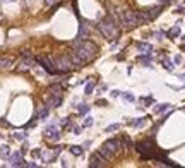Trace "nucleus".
<instances>
[{
  "instance_id": "16",
  "label": "nucleus",
  "mask_w": 185,
  "mask_h": 168,
  "mask_svg": "<svg viewBox=\"0 0 185 168\" xmlns=\"http://www.w3.org/2000/svg\"><path fill=\"white\" fill-rule=\"evenodd\" d=\"M120 94H122L120 91H113V93H111V96H113V98H117V96H120Z\"/></svg>"
},
{
  "instance_id": "13",
  "label": "nucleus",
  "mask_w": 185,
  "mask_h": 168,
  "mask_svg": "<svg viewBox=\"0 0 185 168\" xmlns=\"http://www.w3.org/2000/svg\"><path fill=\"white\" fill-rule=\"evenodd\" d=\"M92 88H94V84H92V82H91V84H89V86L86 88V93L89 94V93H91V91H92Z\"/></svg>"
},
{
  "instance_id": "12",
  "label": "nucleus",
  "mask_w": 185,
  "mask_h": 168,
  "mask_svg": "<svg viewBox=\"0 0 185 168\" xmlns=\"http://www.w3.org/2000/svg\"><path fill=\"white\" fill-rule=\"evenodd\" d=\"M118 129V124H113V125H110L108 129H106V132H111V131H117Z\"/></svg>"
},
{
  "instance_id": "8",
  "label": "nucleus",
  "mask_w": 185,
  "mask_h": 168,
  "mask_svg": "<svg viewBox=\"0 0 185 168\" xmlns=\"http://www.w3.org/2000/svg\"><path fill=\"white\" fill-rule=\"evenodd\" d=\"M161 64H163V67H165L166 71H173V62H170L168 58H163V60H161Z\"/></svg>"
},
{
  "instance_id": "4",
  "label": "nucleus",
  "mask_w": 185,
  "mask_h": 168,
  "mask_svg": "<svg viewBox=\"0 0 185 168\" xmlns=\"http://www.w3.org/2000/svg\"><path fill=\"white\" fill-rule=\"evenodd\" d=\"M103 161H105V158H103L99 153H96V154H92L89 165H91V167H103Z\"/></svg>"
},
{
  "instance_id": "15",
  "label": "nucleus",
  "mask_w": 185,
  "mask_h": 168,
  "mask_svg": "<svg viewBox=\"0 0 185 168\" xmlns=\"http://www.w3.org/2000/svg\"><path fill=\"white\" fill-rule=\"evenodd\" d=\"M96 103H98V105H105V106H106V101H105V100H98Z\"/></svg>"
},
{
  "instance_id": "10",
  "label": "nucleus",
  "mask_w": 185,
  "mask_h": 168,
  "mask_svg": "<svg viewBox=\"0 0 185 168\" xmlns=\"http://www.w3.org/2000/svg\"><path fill=\"white\" fill-rule=\"evenodd\" d=\"M173 64H177V65H178V64H182V57L175 55V57H173Z\"/></svg>"
},
{
  "instance_id": "6",
  "label": "nucleus",
  "mask_w": 185,
  "mask_h": 168,
  "mask_svg": "<svg viewBox=\"0 0 185 168\" xmlns=\"http://www.w3.org/2000/svg\"><path fill=\"white\" fill-rule=\"evenodd\" d=\"M146 120H148V118H137V120L130 122L129 125H132V127H142V125L146 124Z\"/></svg>"
},
{
  "instance_id": "3",
  "label": "nucleus",
  "mask_w": 185,
  "mask_h": 168,
  "mask_svg": "<svg viewBox=\"0 0 185 168\" xmlns=\"http://www.w3.org/2000/svg\"><path fill=\"white\" fill-rule=\"evenodd\" d=\"M77 55L81 57V60H82V62H88V60H91L92 57L96 55V46H94L92 43H89V41H86V43H82V45H81V48H79Z\"/></svg>"
},
{
  "instance_id": "2",
  "label": "nucleus",
  "mask_w": 185,
  "mask_h": 168,
  "mask_svg": "<svg viewBox=\"0 0 185 168\" xmlns=\"http://www.w3.org/2000/svg\"><path fill=\"white\" fill-rule=\"evenodd\" d=\"M118 148H120V139H108V141L103 144V148L99 149V154H101L105 160H111L113 154L118 151Z\"/></svg>"
},
{
  "instance_id": "9",
  "label": "nucleus",
  "mask_w": 185,
  "mask_h": 168,
  "mask_svg": "<svg viewBox=\"0 0 185 168\" xmlns=\"http://www.w3.org/2000/svg\"><path fill=\"white\" fill-rule=\"evenodd\" d=\"M122 96H124V100H127V101H134V100H135L134 94H130V93H122Z\"/></svg>"
},
{
  "instance_id": "14",
  "label": "nucleus",
  "mask_w": 185,
  "mask_h": 168,
  "mask_svg": "<svg viewBox=\"0 0 185 168\" xmlns=\"http://www.w3.org/2000/svg\"><path fill=\"white\" fill-rule=\"evenodd\" d=\"M84 125H86V127H89V125H92V118H88V122H86Z\"/></svg>"
},
{
  "instance_id": "7",
  "label": "nucleus",
  "mask_w": 185,
  "mask_h": 168,
  "mask_svg": "<svg viewBox=\"0 0 185 168\" xmlns=\"http://www.w3.org/2000/svg\"><path fill=\"white\" fill-rule=\"evenodd\" d=\"M170 108V103H161V105H158L156 108H154V112L156 113H163L165 110H168Z\"/></svg>"
},
{
  "instance_id": "11",
  "label": "nucleus",
  "mask_w": 185,
  "mask_h": 168,
  "mask_svg": "<svg viewBox=\"0 0 185 168\" xmlns=\"http://www.w3.org/2000/svg\"><path fill=\"white\" fill-rule=\"evenodd\" d=\"M72 153H74V154H77V156H81V154H82V149L77 146V148H72Z\"/></svg>"
},
{
  "instance_id": "1",
  "label": "nucleus",
  "mask_w": 185,
  "mask_h": 168,
  "mask_svg": "<svg viewBox=\"0 0 185 168\" xmlns=\"http://www.w3.org/2000/svg\"><path fill=\"white\" fill-rule=\"evenodd\" d=\"M98 28H99V31L108 38V39H111L113 36H117V33H118V24L110 17L103 19V21L98 24Z\"/></svg>"
},
{
  "instance_id": "5",
  "label": "nucleus",
  "mask_w": 185,
  "mask_h": 168,
  "mask_svg": "<svg viewBox=\"0 0 185 168\" xmlns=\"http://www.w3.org/2000/svg\"><path fill=\"white\" fill-rule=\"evenodd\" d=\"M178 35H180V28H178V26L171 28V29H170V31L166 33V36H168V38H171V39H173V38H177Z\"/></svg>"
}]
</instances>
